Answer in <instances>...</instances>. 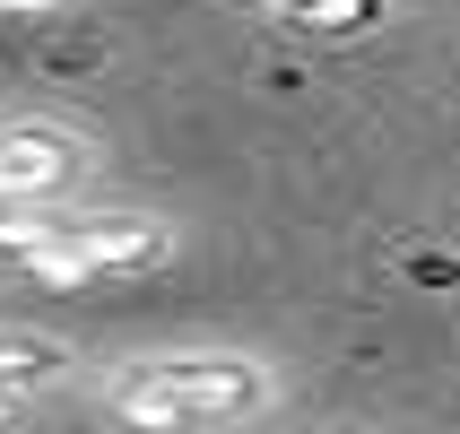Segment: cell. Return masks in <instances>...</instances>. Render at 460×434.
Returning a JSON list of instances; mask_svg holds the SVG:
<instances>
[{
	"mask_svg": "<svg viewBox=\"0 0 460 434\" xmlns=\"http://www.w3.org/2000/svg\"><path fill=\"white\" fill-rule=\"evenodd\" d=\"M104 409L139 434H200V426H252L279 409V365L252 348H165L104 374Z\"/></svg>",
	"mask_w": 460,
	"mask_h": 434,
	"instance_id": "obj_1",
	"label": "cell"
},
{
	"mask_svg": "<svg viewBox=\"0 0 460 434\" xmlns=\"http://www.w3.org/2000/svg\"><path fill=\"white\" fill-rule=\"evenodd\" d=\"M9 270L44 287H96V279H139L174 261V226L148 208H70V217H9L0 226Z\"/></svg>",
	"mask_w": 460,
	"mask_h": 434,
	"instance_id": "obj_2",
	"label": "cell"
},
{
	"mask_svg": "<svg viewBox=\"0 0 460 434\" xmlns=\"http://www.w3.org/2000/svg\"><path fill=\"white\" fill-rule=\"evenodd\" d=\"M96 165V148L78 139L70 122H0V200L26 208V200H61L78 174Z\"/></svg>",
	"mask_w": 460,
	"mask_h": 434,
	"instance_id": "obj_3",
	"label": "cell"
},
{
	"mask_svg": "<svg viewBox=\"0 0 460 434\" xmlns=\"http://www.w3.org/2000/svg\"><path fill=\"white\" fill-rule=\"evenodd\" d=\"M234 9H252L287 35H313V44H357L391 26V0H234Z\"/></svg>",
	"mask_w": 460,
	"mask_h": 434,
	"instance_id": "obj_4",
	"label": "cell"
},
{
	"mask_svg": "<svg viewBox=\"0 0 460 434\" xmlns=\"http://www.w3.org/2000/svg\"><path fill=\"white\" fill-rule=\"evenodd\" d=\"M70 374H78V357L61 348V339H44V331H0V400H9V409L61 391Z\"/></svg>",
	"mask_w": 460,
	"mask_h": 434,
	"instance_id": "obj_5",
	"label": "cell"
},
{
	"mask_svg": "<svg viewBox=\"0 0 460 434\" xmlns=\"http://www.w3.org/2000/svg\"><path fill=\"white\" fill-rule=\"evenodd\" d=\"M44 9H61V0H0V18H44Z\"/></svg>",
	"mask_w": 460,
	"mask_h": 434,
	"instance_id": "obj_6",
	"label": "cell"
},
{
	"mask_svg": "<svg viewBox=\"0 0 460 434\" xmlns=\"http://www.w3.org/2000/svg\"><path fill=\"white\" fill-rule=\"evenodd\" d=\"M9 417H18V409H9V400H0V426H9Z\"/></svg>",
	"mask_w": 460,
	"mask_h": 434,
	"instance_id": "obj_7",
	"label": "cell"
}]
</instances>
